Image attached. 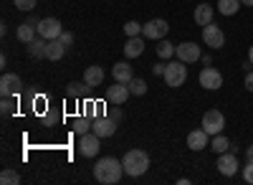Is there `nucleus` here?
I'll use <instances>...</instances> for the list:
<instances>
[{
    "label": "nucleus",
    "mask_w": 253,
    "mask_h": 185,
    "mask_svg": "<svg viewBox=\"0 0 253 185\" xmlns=\"http://www.w3.org/2000/svg\"><path fill=\"white\" fill-rule=\"evenodd\" d=\"M124 175V165L122 160L117 157H99L96 165H94V178L101 183V185H114L119 183Z\"/></svg>",
    "instance_id": "obj_1"
},
{
    "label": "nucleus",
    "mask_w": 253,
    "mask_h": 185,
    "mask_svg": "<svg viewBox=\"0 0 253 185\" xmlns=\"http://www.w3.org/2000/svg\"><path fill=\"white\" fill-rule=\"evenodd\" d=\"M122 165H124V173L126 175L139 178V175H144L147 170H150V155H147L144 150H129V152L124 155Z\"/></svg>",
    "instance_id": "obj_2"
},
{
    "label": "nucleus",
    "mask_w": 253,
    "mask_h": 185,
    "mask_svg": "<svg viewBox=\"0 0 253 185\" xmlns=\"http://www.w3.org/2000/svg\"><path fill=\"white\" fill-rule=\"evenodd\" d=\"M185 79H187V66H185V61H170L167 64V69H165V84L167 87H172V89H177V87H182L185 84Z\"/></svg>",
    "instance_id": "obj_3"
},
{
    "label": "nucleus",
    "mask_w": 253,
    "mask_h": 185,
    "mask_svg": "<svg viewBox=\"0 0 253 185\" xmlns=\"http://www.w3.org/2000/svg\"><path fill=\"white\" fill-rule=\"evenodd\" d=\"M203 41H205L208 48L218 51V48L225 46V33H223V28H218V26H213V23H208V26H203Z\"/></svg>",
    "instance_id": "obj_4"
},
{
    "label": "nucleus",
    "mask_w": 253,
    "mask_h": 185,
    "mask_svg": "<svg viewBox=\"0 0 253 185\" xmlns=\"http://www.w3.org/2000/svg\"><path fill=\"white\" fill-rule=\"evenodd\" d=\"M200 87L203 89H208V92H218L220 87H223V74L218 71V69H213V66H205L203 71H200Z\"/></svg>",
    "instance_id": "obj_5"
},
{
    "label": "nucleus",
    "mask_w": 253,
    "mask_h": 185,
    "mask_svg": "<svg viewBox=\"0 0 253 185\" xmlns=\"http://www.w3.org/2000/svg\"><path fill=\"white\" fill-rule=\"evenodd\" d=\"M223 127H225V117H223V112H218V109H208L205 117H203V130H205L208 135H220Z\"/></svg>",
    "instance_id": "obj_6"
},
{
    "label": "nucleus",
    "mask_w": 253,
    "mask_h": 185,
    "mask_svg": "<svg viewBox=\"0 0 253 185\" xmlns=\"http://www.w3.org/2000/svg\"><path fill=\"white\" fill-rule=\"evenodd\" d=\"M99 135L96 132H86V135H81V139H79V152L84 155V157H96V152L101 150V145H99Z\"/></svg>",
    "instance_id": "obj_7"
},
{
    "label": "nucleus",
    "mask_w": 253,
    "mask_h": 185,
    "mask_svg": "<svg viewBox=\"0 0 253 185\" xmlns=\"http://www.w3.org/2000/svg\"><path fill=\"white\" fill-rule=\"evenodd\" d=\"M142 33H144V38L157 41V38H165L167 33H170V26H167V20L155 18V20H150V23H144V26H142Z\"/></svg>",
    "instance_id": "obj_8"
},
{
    "label": "nucleus",
    "mask_w": 253,
    "mask_h": 185,
    "mask_svg": "<svg viewBox=\"0 0 253 185\" xmlns=\"http://www.w3.org/2000/svg\"><path fill=\"white\" fill-rule=\"evenodd\" d=\"M61 33H63V28H61V23H58L56 18H43V20H38V36H41V38L56 41Z\"/></svg>",
    "instance_id": "obj_9"
},
{
    "label": "nucleus",
    "mask_w": 253,
    "mask_h": 185,
    "mask_svg": "<svg viewBox=\"0 0 253 185\" xmlns=\"http://www.w3.org/2000/svg\"><path fill=\"white\" fill-rule=\"evenodd\" d=\"M23 92V84L15 74H3L0 76V96H18Z\"/></svg>",
    "instance_id": "obj_10"
},
{
    "label": "nucleus",
    "mask_w": 253,
    "mask_h": 185,
    "mask_svg": "<svg viewBox=\"0 0 253 185\" xmlns=\"http://www.w3.org/2000/svg\"><path fill=\"white\" fill-rule=\"evenodd\" d=\"M91 132H96L99 137H112V135L117 132V119H112L109 114L96 117L94 125H91Z\"/></svg>",
    "instance_id": "obj_11"
},
{
    "label": "nucleus",
    "mask_w": 253,
    "mask_h": 185,
    "mask_svg": "<svg viewBox=\"0 0 253 185\" xmlns=\"http://www.w3.org/2000/svg\"><path fill=\"white\" fill-rule=\"evenodd\" d=\"M129 96H132L129 84H122V81H117L114 87L107 89V101H109V104H124V101L129 99Z\"/></svg>",
    "instance_id": "obj_12"
},
{
    "label": "nucleus",
    "mask_w": 253,
    "mask_h": 185,
    "mask_svg": "<svg viewBox=\"0 0 253 185\" xmlns=\"http://www.w3.org/2000/svg\"><path fill=\"white\" fill-rule=\"evenodd\" d=\"M175 53H177V58H180V61H185V64H193V61L203 58V53H200L198 44H190V41H185V44H180V46L175 48Z\"/></svg>",
    "instance_id": "obj_13"
},
{
    "label": "nucleus",
    "mask_w": 253,
    "mask_h": 185,
    "mask_svg": "<svg viewBox=\"0 0 253 185\" xmlns=\"http://www.w3.org/2000/svg\"><path fill=\"white\" fill-rule=\"evenodd\" d=\"M218 173H223L225 178L236 175L238 173V157L233 152H220V157H218Z\"/></svg>",
    "instance_id": "obj_14"
},
{
    "label": "nucleus",
    "mask_w": 253,
    "mask_h": 185,
    "mask_svg": "<svg viewBox=\"0 0 253 185\" xmlns=\"http://www.w3.org/2000/svg\"><path fill=\"white\" fill-rule=\"evenodd\" d=\"M208 132L200 127V130H193V132H190L187 135V147L190 150H193V152H200V150H205L208 147Z\"/></svg>",
    "instance_id": "obj_15"
},
{
    "label": "nucleus",
    "mask_w": 253,
    "mask_h": 185,
    "mask_svg": "<svg viewBox=\"0 0 253 185\" xmlns=\"http://www.w3.org/2000/svg\"><path fill=\"white\" fill-rule=\"evenodd\" d=\"M26 48H28V53H31V58H46V53H48V41L46 38H33L31 44H26Z\"/></svg>",
    "instance_id": "obj_16"
},
{
    "label": "nucleus",
    "mask_w": 253,
    "mask_h": 185,
    "mask_svg": "<svg viewBox=\"0 0 253 185\" xmlns=\"http://www.w3.org/2000/svg\"><path fill=\"white\" fill-rule=\"evenodd\" d=\"M213 15H215V10H213V5H208V3H200V5L195 8V13H193V18H195L198 26L213 23Z\"/></svg>",
    "instance_id": "obj_17"
},
{
    "label": "nucleus",
    "mask_w": 253,
    "mask_h": 185,
    "mask_svg": "<svg viewBox=\"0 0 253 185\" xmlns=\"http://www.w3.org/2000/svg\"><path fill=\"white\" fill-rule=\"evenodd\" d=\"M142 53H144V41H142L139 36L126 38V44H124V56H126V58H137V56H142Z\"/></svg>",
    "instance_id": "obj_18"
},
{
    "label": "nucleus",
    "mask_w": 253,
    "mask_h": 185,
    "mask_svg": "<svg viewBox=\"0 0 253 185\" xmlns=\"http://www.w3.org/2000/svg\"><path fill=\"white\" fill-rule=\"evenodd\" d=\"M112 74H114V81H122V84H129V81L134 79V74H132V66L126 64V61H119V64H114Z\"/></svg>",
    "instance_id": "obj_19"
},
{
    "label": "nucleus",
    "mask_w": 253,
    "mask_h": 185,
    "mask_svg": "<svg viewBox=\"0 0 253 185\" xmlns=\"http://www.w3.org/2000/svg\"><path fill=\"white\" fill-rule=\"evenodd\" d=\"M84 81L94 89V87H99L101 81H104V69L101 66H89L86 71H84Z\"/></svg>",
    "instance_id": "obj_20"
},
{
    "label": "nucleus",
    "mask_w": 253,
    "mask_h": 185,
    "mask_svg": "<svg viewBox=\"0 0 253 185\" xmlns=\"http://www.w3.org/2000/svg\"><path fill=\"white\" fill-rule=\"evenodd\" d=\"M66 51H69V48L63 46L58 38H56V41H48V53H46V58H48V61H61L63 56H66Z\"/></svg>",
    "instance_id": "obj_21"
},
{
    "label": "nucleus",
    "mask_w": 253,
    "mask_h": 185,
    "mask_svg": "<svg viewBox=\"0 0 253 185\" xmlns=\"http://www.w3.org/2000/svg\"><path fill=\"white\" fill-rule=\"evenodd\" d=\"M36 33H38V28H36V26H31V23H23V26H18V31H15L18 41H23V44H31V41L36 38Z\"/></svg>",
    "instance_id": "obj_22"
},
{
    "label": "nucleus",
    "mask_w": 253,
    "mask_h": 185,
    "mask_svg": "<svg viewBox=\"0 0 253 185\" xmlns=\"http://www.w3.org/2000/svg\"><path fill=\"white\" fill-rule=\"evenodd\" d=\"M241 5H243L241 0H220V3H218V13L220 15H236Z\"/></svg>",
    "instance_id": "obj_23"
},
{
    "label": "nucleus",
    "mask_w": 253,
    "mask_h": 185,
    "mask_svg": "<svg viewBox=\"0 0 253 185\" xmlns=\"http://www.w3.org/2000/svg\"><path fill=\"white\" fill-rule=\"evenodd\" d=\"M89 89H91V87L86 84V81H81V84H76V81H71V84L66 87L69 96H76V99H79V96H86V92H89Z\"/></svg>",
    "instance_id": "obj_24"
},
{
    "label": "nucleus",
    "mask_w": 253,
    "mask_h": 185,
    "mask_svg": "<svg viewBox=\"0 0 253 185\" xmlns=\"http://www.w3.org/2000/svg\"><path fill=\"white\" fill-rule=\"evenodd\" d=\"M91 125H94V119H89V117H76V119H74V132L86 135V132L91 130Z\"/></svg>",
    "instance_id": "obj_25"
},
{
    "label": "nucleus",
    "mask_w": 253,
    "mask_h": 185,
    "mask_svg": "<svg viewBox=\"0 0 253 185\" xmlns=\"http://www.w3.org/2000/svg\"><path fill=\"white\" fill-rule=\"evenodd\" d=\"M157 56H160L162 61H167V58H172V56H175V46L170 44V41H162V44L157 46Z\"/></svg>",
    "instance_id": "obj_26"
},
{
    "label": "nucleus",
    "mask_w": 253,
    "mask_h": 185,
    "mask_svg": "<svg viewBox=\"0 0 253 185\" xmlns=\"http://www.w3.org/2000/svg\"><path fill=\"white\" fill-rule=\"evenodd\" d=\"M210 145H213V150H215V152H228L230 139H228V137H223V135H213V142H210Z\"/></svg>",
    "instance_id": "obj_27"
},
{
    "label": "nucleus",
    "mask_w": 253,
    "mask_h": 185,
    "mask_svg": "<svg viewBox=\"0 0 253 185\" xmlns=\"http://www.w3.org/2000/svg\"><path fill=\"white\" fill-rule=\"evenodd\" d=\"M13 112H15V96H3V101H0V114L10 117Z\"/></svg>",
    "instance_id": "obj_28"
},
{
    "label": "nucleus",
    "mask_w": 253,
    "mask_h": 185,
    "mask_svg": "<svg viewBox=\"0 0 253 185\" xmlns=\"http://www.w3.org/2000/svg\"><path fill=\"white\" fill-rule=\"evenodd\" d=\"M129 92H132V94H137V96L147 94V81H144V79H137V76H134V79L129 81Z\"/></svg>",
    "instance_id": "obj_29"
},
{
    "label": "nucleus",
    "mask_w": 253,
    "mask_h": 185,
    "mask_svg": "<svg viewBox=\"0 0 253 185\" xmlns=\"http://www.w3.org/2000/svg\"><path fill=\"white\" fill-rule=\"evenodd\" d=\"M0 183H3V185H18L20 175L13 173V170H3V173H0Z\"/></svg>",
    "instance_id": "obj_30"
},
{
    "label": "nucleus",
    "mask_w": 253,
    "mask_h": 185,
    "mask_svg": "<svg viewBox=\"0 0 253 185\" xmlns=\"http://www.w3.org/2000/svg\"><path fill=\"white\" fill-rule=\"evenodd\" d=\"M124 33H126V38H134V36L142 33V26L137 20H129V23H124Z\"/></svg>",
    "instance_id": "obj_31"
},
{
    "label": "nucleus",
    "mask_w": 253,
    "mask_h": 185,
    "mask_svg": "<svg viewBox=\"0 0 253 185\" xmlns=\"http://www.w3.org/2000/svg\"><path fill=\"white\" fill-rule=\"evenodd\" d=\"M13 3H15L18 10H26V13L36 8V0H13Z\"/></svg>",
    "instance_id": "obj_32"
},
{
    "label": "nucleus",
    "mask_w": 253,
    "mask_h": 185,
    "mask_svg": "<svg viewBox=\"0 0 253 185\" xmlns=\"http://www.w3.org/2000/svg\"><path fill=\"white\" fill-rule=\"evenodd\" d=\"M56 122H58V114H56L53 109H48V114H43V125H46V127H53Z\"/></svg>",
    "instance_id": "obj_33"
},
{
    "label": "nucleus",
    "mask_w": 253,
    "mask_h": 185,
    "mask_svg": "<svg viewBox=\"0 0 253 185\" xmlns=\"http://www.w3.org/2000/svg\"><path fill=\"white\" fill-rule=\"evenodd\" d=\"M243 180L253 185V162H246V168H243Z\"/></svg>",
    "instance_id": "obj_34"
},
{
    "label": "nucleus",
    "mask_w": 253,
    "mask_h": 185,
    "mask_svg": "<svg viewBox=\"0 0 253 185\" xmlns=\"http://www.w3.org/2000/svg\"><path fill=\"white\" fill-rule=\"evenodd\" d=\"M58 41H61V44L66 46V48H71V44H74V36H71V33H66V31H63V33L58 36Z\"/></svg>",
    "instance_id": "obj_35"
},
{
    "label": "nucleus",
    "mask_w": 253,
    "mask_h": 185,
    "mask_svg": "<svg viewBox=\"0 0 253 185\" xmlns=\"http://www.w3.org/2000/svg\"><path fill=\"white\" fill-rule=\"evenodd\" d=\"M165 69H167V64H155L152 74H155V76H165Z\"/></svg>",
    "instance_id": "obj_36"
},
{
    "label": "nucleus",
    "mask_w": 253,
    "mask_h": 185,
    "mask_svg": "<svg viewBox=\"0 0 253 185\" xmlns=\"http://www.w3.org/2000/svg\"><path fill=\"white\" fill-rule=\"evenodd\" d=\"M243 84H246V89H248V92H253V71H248V74H246V81H243Z\"/></svg>",
    "instance_id": "obj_37"
},
{
    "label": "nucleus",
    "mask_w": 253,
    "mask_h": 185,
    "mask_svg": "<svg viewBox=\"0 0 253 185\" xmlns=\"http://www.w3.org/2000/svg\"><path fill=\"white\" fill-rule=\"evenodd\" d=\"M246 162H253V145L246 150Z\"/></svg>",
    "instance_id": "obj_38"
},
{
    "label": "nucleus",
    "mask_w": 253,
    "mask_h": 185,
    "mask_svg": "<svg viewBox=\"0 0 253 185\" xmlns=\"http://www.w3.org/2000/svg\"><path fill=\"white\" fill-rule=\"evenodd\" d=\"M248 61H251V64H253V46L248 48Z\"/></svg>",
    "instance_id": "obj_39"
},
{
    "label": "nucleus",
    "mask_w": 253,
    "mask_h": 185,
    "mask_svg": "<svg viewBox=\"0 0 253 185\" xmlns=\"http://www.w3.org/2000/svg\"><path fill=\"white\" fill-rule=\"evenodd\" d=\"M241 3H243V5H253V0H241Z\"/></svg>",
    "instance_id": "obj_40"
}]
</instances>
